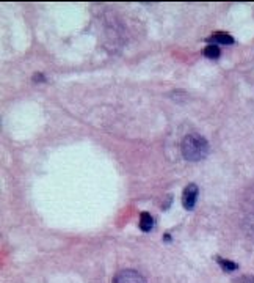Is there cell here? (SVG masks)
Wrapping results in <instances>:
<instances>
[{
    "instance_id": "1",
    "label": "cell",
    "mask_w": 254,
    "mask_h": 283,
    "mask_svg": "<svg viewBox=\"0 0 254 283\" xmlns=\"http://www.w3.org/2000/svg\"><path fill=\"white\" fill-rule=\"evenodd\" d=\"M209 155V143L200 134H188L182 140V156L190 162L203 160Z\"/></svg>"
},
{
    "instance_id": "2",
    "label": "cell",
    "mask_w": 254,
    "mask_h": 283,
    "mask_svg": "<svg viewBox=\"0 0 254 283\" xmlns=\"http://www.w3.org/2000/svg\"><path fill=\"white\" fill-rule=\"evenodd\" d=\"M113 283H146V280L137 271L124 269V271H120L113 277Z\"/></svg>"
},
{
    "instance_id": "3",
    "label": "cell",
    "mask_w": 254,
    "mask_h": 283,
    "mask_svg": "<svg viewBox=\"0 0 254 283\" xmlns=\"http://www.w3.org/2000/svg\"><path fill=\"white\" fill-rule=\"evenodd\" d=\"M198 193H200V189H198L196 184H188L184 189V193H182V205L187 209V211H192L196 205L198 200Z\"/></svg>"
},
{
    "instance_id": "4",
    "label": "cell",
    "mask_w": 254,
    "mask_h": 283,
    "mask_svg": "<svg viewBox=\"0 0 254 283\" xmlns=\"http://www.w3.org/2000/svg\"><path fill=\"white\" fill-rule=\"evenodd\" d=\"M209 41L212 43H220V44H234V38L226 33V31H215L210 38Z\"/></svg>"
},
{
    "instance_id": "5",
    "label": "cell",
    "mask_w": 254,
    "mask_h": 283,
    "mask_svg": "<svg viewBox=\"0 0 254 283\" xmlns=\"http://www.w3.org/2000/svg\"><path fill=\"white\" fill-rule=\"evenodd\" d=\"M154 226V219L152 216H151L149 213H141L140 214V230L141 231H151Z\"/></svg>"
},
{
    "instance_id": "6",
    "label": "cell",
    "mask_w": 254,
    "mask_h": 283,
    "mask_svg": "<svg viewBox=\"0 0 254 283\" xmlns=\"http://www.w3.org/2000/svg\"><path fill=\"white\" fill-rule=\"evenodd\" d=\"M204 57H207V59H218L220 57V47L215 46V44H209L207 47H204V51H203Z\"/></svg>"
},
{
    "instance_id": "7",
    "label": "cell",
    "mask_w": 254,
    "mask_h": 283,
    "mask_svg": "<svg viewBox=\"0 0 254 283\" xmlns=\"http://www.w3.org/2000/svg\"><path fill=\"white\" fill-rule=\"evenodd\" d=\"M218 264H220L226 272H231V271L239 269V264L234 263V261H231V260H225V258H218Z\"/></svg>"
},
{
    "instance_id": "8",
    "label": "cell",
    "mask_w": 254,
    "mask_h": 283,
    "mask_svg": "<svg viewBox=\"0 0 254 283\" xmlns=\"http://www.w3.org/2000/svg\"><path fill=\"white\" fill-rule=\"evenodd\" d=\"M33 80H35V82H41V80H44V77L41 76V74H39V72H38V74L33 77Z\"/></svg>"
}]
</instances>
